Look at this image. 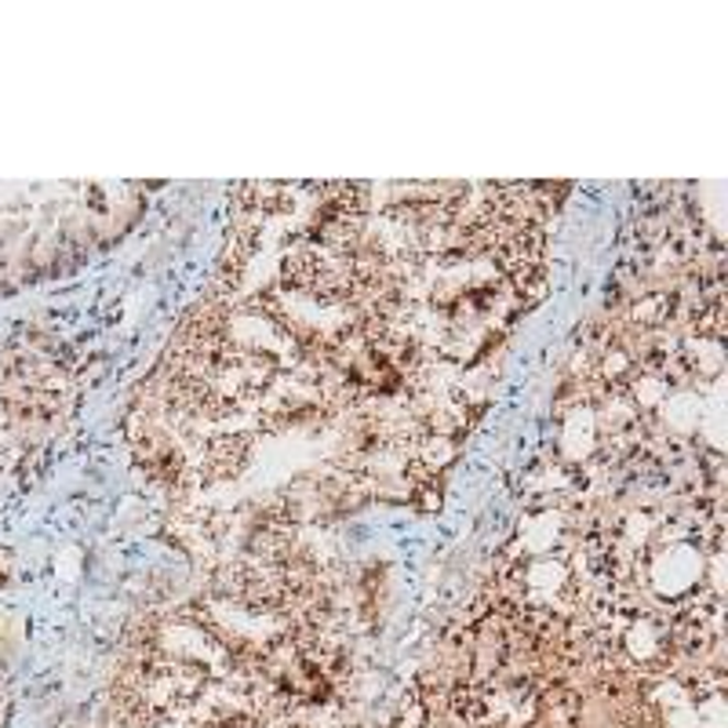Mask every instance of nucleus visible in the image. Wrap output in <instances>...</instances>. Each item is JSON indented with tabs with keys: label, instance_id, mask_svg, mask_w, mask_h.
Segmentation results:
<instances>
[{
	"label": "nucleus",
	"instance_id": "1",
	"mask_svg": "<svg viewBox=\"0 0 728 728\" xmlns=\"http://www.w3.org/2000/svg\"><path fill=\"white\" fill-rule=\"evenodd\" d=\"M252 460V438L249 433H219L205 444L201 463L190 466L194 481H227L238 477Z\"/></svg>",
	"mask_w": 728,
	"mask_h": 728
},
{
	"label": "nucleus",
	"instance_id": "2",
	"mask_svg": "<svg viewBox=\"0 0 728 728\" xmlns=\"http://www.w3.org/2000/svg\"><path fill=\"white\" fill-rule=\"evenodd\" d=\"M666 313H671V299L666 296H644L641 302H633L630 321L641 324V328H655V324L666 321Z\"/></svg>",
	"mask_w": 728,
	"mask_h": 728
}]
</instances>
